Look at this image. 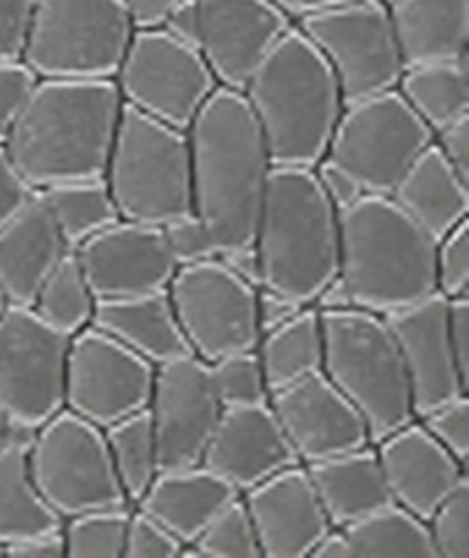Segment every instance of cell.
<instances>
[{"instance_id":"25","label":"cell","mask_w":469,"mask_h":558,"mask_svg":"<svg viewBox=\"0 0 469 558\" xmlns=\"http://www.w3.org/2000/svg\"><path fill=\"white\" fill-rule=\"evenodd\" d=\"M238 495L226 478L214 474L205 464H195V468L160 470L132 507L163 523L185 547Z\"/></svg>"},{"instance_id":"33","label":"cell","mask_w":469,"mask_h":558,"mask_svg":"<svg viewBox=\"0 0 469 558\" xmlns=\"http://www.w3.org/2000/svg\"><path fill=\"white\" fill-rule=\"evenodd\" d=\"M40 193L71 252L120 221V211L104 179L57 183Z\"/></svg>"},{"instance_id":"17","label":"cell","mask_w":469,"mask_h":558,"mask_svg":"<svg viewBox=\"0 0 469 558\" xmlns=\"http://www.w3.org/2000/svg\"><path fill=\"white\" fill-rule=\"evenodd\" d=\"M200 48L218 87L242 92L275 45L296 26L268 0H197Z\"/></svg>"},{"instance_id":"15","label":"cell","mask_w":469,"mask_h":558,"mask_svg":"<svg viewBox=\"0 0 469 558\" xmlns=\"http://www.w3.org/2000/svg\"><path fill=\"white\" fill-rule=\"evenodd\" d=\"M155 366L99 329L71 338L64 409L101 429L148 407Z\"/></svg>"},{"instance_id":"44","label":"cell","mask_w":469,"mask_h":558,"mask_svg":"<svg viewBox=\"0 0 469 558\" xmlns=\"http://www.w3.org/2000/svg\"><path fill=\"white\" fill-rule=\"evenodd\" d=\"M183 545L163 523L132 507L122 558H179Z\"/></svg>"},{"instance_id":"53","label":"cell","mask_w":469,"mask_h":558,"mask_svg":"<svg viewBox=\"0 0 469 558\" xmlns=\"http://www.w3.org/2000/svg\"><path fill=\"white\" fill-rule=\"evenodd\" d=\"M3 556L8 558H67V545L64 535L59 531L31 535L26 539L14 542L3 549Z\"/></svg>"},{"instance_id":"55","label":"cell","mask_w":469,"mask_h":558,"mask_svg":"<svg viewBox=\"0 0 469 558\" xmlns=\"http://www.w3.org/2000/svg\"><path fill=\"white\" fill-rule=\"evenodd\" d=\"M181 0H124L134 28H158L167 12Z\"/></svg>"},{"instance_id":"52","label":"cell","mask_w":469,"mask_h":558,"mask_svg":"<svg viewBox=\"0 0 469 558\" xmlns=\"http://www.w3.org/2000/svg\"><path fill=\"white\" fill-rule=\"evenodd\" d=\"M158 28H163L169 38H175V40L188 45V48L197 50L200 48V31H202L197 0H181L179 5H175L167 12V17L163 20V24Z\"/></svg>"},{"instance_id":"28","label":"cell","mask_w":469,"mask_h":558,"mask_svg":"<svg viewBox=\"0 0 469 558\" xmlns=\"http://www.w3.org/2000/svg\"><path fill=\"white\" fill-rule=\"evenodd\" d=\"M385 5L404 69L469 57V0H389Z\"/></svg>"},{"instance_id":"11","label":"cell","mask_w":469,"mask_h":558,"mask_svg":"<svg viewBox=\"0 0 469 558\" xmlns=\"http://www.w3.org/2000/svg\"><path fill=\"white\" fill-rule=\"evenodd\" d=\"M122 106L185 132L218 89L205 59L163 28H136L113 77Z\"/></svg>"},{"instance_id":"43","label":"cell","mask_w":469,"mask_h":558,"mask_svg":"<svg viewBox=\"0 0 469 558\" xmlns=\"http://www.w3.org/2000/svg\"><path fill=\"white\" fill-rule=\"evenodd\" d=\"M416 421L453 458L460 460L462 464L469 462V395L448 399L444 404L418 415Z\"/></svg>"},{"instance_id":"34","label":"cell","mask_w":469,"mask_h":558,"mask_svg":"<svg viewBox=\"0 0 469 558\" xmlns=\"http://www.w3.org/2000/svg\"><path fill=\"white\" fill-rule=\"evenodd\" d=\"M354 558H436L425 519L395 502L350 523Z\"/></svg>"},{"instance_id":"45","label":"cell","mask_w":469,"mask_h":558,"mask_svg":"<svg viewBox=\"0 0 469 558\" xmlns=\"http://www.w3.org/2000/svg\"><path fill=\"white\" fill-rule=\"evenodd\" d=\"M38 77L31 73L22 61H12V64H0V146L17 120L26 97L31 95Z\"/></svg>"},{"instance_id":"39","label":"cell","mask_w":469,"mask_h":558,"mask_svg":"<svg viewBox=\"0 0 469 558\" xmlns=\"http://www.w3.org/2000/svg\"><path fill=\"white\" fill-rule=\"evenodd\" d=\"M209 380L224 409L256 407L270 399L256 350L226 354L209 362Z\"/></svg>"},{"instance_id":"3","label":"cell","mask_w":469,"mask_h":558,"mask_svg":"<svg viewBox=\"0 0 469 558\" xmlns=\"http://www.w3.org/2000/svg\"><path fill=\"white\" fill-rule=\"evenodd\" d=\"M275 167H315L346 108L322 54L293 26L240 92Z\"/></svg>"},{"instance_id":"5","label":"cell","mask_w":469,"mask_h":558,"mask_svg":"<svg viewBox=\"0 0 469 558\" xmlns=\"http://www.w3.org/2000/svg\"><path fill=\"white\" fill-rule=\"evenodd\" d=\"M254 246L261 287L312 305L338 275L340 223L315 172L305 167H273L258 214Z\"/></svg>"},{"instance_id":"16","label":"cell","mask_w":469,"mask_h":558,"mask_svg":"<svg viewBox=\"0 0 469 558\" xmlns=\"http://www.w3.org/2000/svg\"><path fill=\"white\" fill-rule=\"evenodd\" d=\"M146 411L160 470H181L202 464L224 407L212 387L207 364L191 354L155 366Z\"/></svg>"},{"instance_id":"32","label":"cell","mask_w":469,"mask_h":558,"mask_svg":"<svg viewBox=\"0 0 469 558\" xmlns=\"http://www.w3.org/2000/svg\"><path fill=\"white\" fill-rule=\"evenodd\" d=\"M256 354L270 395L303 378L322 374L324 333L317 310L305 305L279 329L263 333Z\"/></svg>"},{"instance_id":"59","label":"cell","mask_w":469,"mask_h":558,"mask_svg":"<svg viewBox=\"0 0 469 558\" xmlns=\"http://www.w3.org/2000/svg\"><path fill=\"white\" fill-rule=\"evenodd\" d=\"M17 429H20V427L12 425V423L8 421V417H5V413L0 411V446H3Z\"/></svg>"},{"instance_id":"26","label":"cell","mask_w":469,"mask_h":558,"mask_svg":"<svg viewBox=\"0 0 469 558\" xmlns=\"http://www.w3.org/2000/svg\"><path fill=\"white\" fill-rule=\"evenodd\" d=\"M92 327L111 336L153 366L193 354L185 343L167 289L130 299L97 301Z\"/></svg>"},{"instance_id":"48","label":"cell","mask_w":469,"mask_h":558,"mask_svg":"<svg viewBox=\"0 0 469 558\" xmlns=\"http://www.w3.org/2000/svg\"><path fill=\"white\" fill-rule=\"evenodd\" d=\"M34 193L36 191L31 189L26 179L17 172V167L8 158L3 146H0V228L28 203V197Z\"/></svg>"},{"instance_id":"57","label":"cell","mask_w":469,"mask_h":558,"mask_svg":"<svg viewBox=\"0 0 469 558\" xmlns=\"http://www.w3.org/2000/svg\"><path fill=\"white\" fill-rule=\"evenodd\" d=\"M312 307H315L317 313H338V310L354 307L352 299H350V291H348L346 282L340 279V275H336L332 282H326L322 287L315 301H312Z\"/></svg>"},{"instance_id":"7","label":"cell","mask_w":469,"mask_h":558,"mask_svg":"<svg viewBox=\"0 0 469 558\" xmlns=\"http://www.w3.org/2000/svg\"><path fill=\"white\" fill-rule=\"evenodd\" d=\"M134 31L124 0H36L22 64L38 81H113Z\"/></svg>"},{"instance_id":"50","label":"cell","mask_w":469,"mask_h":558,"mask_svg":"<svg viewBox=\"0 0 469 558\" xmlns=\"http://www.w3.org/2000/svg\"><path fill=\"white\" fill-rule=\"evenodd\" d=\"M432 144L460 177L469 179V116L436 132L432 136Z\"/></svg>"},{"instance_id":"12","label":"cell","mask_w":469,"mask_h":558,"mask_svg":"<svg viewBox=\"0 0 469 558\" xmlns=\"http://www.w3.org/2000/svg\"><path fill=\"white\" fill-rule=\"evenodd\" d=\"M432 144V132L397 89L346 104L326 148L369 195H389L401 174Z\"/></svg>"},{"instance_id":"56","label":"cell","mask_w":469,"mask_h":558,"mask_svg":"<svg viewBox=\"0 0 469 558\" xmlns=\"http://www.w3.org/2000/svg\"><path fill=\"white\" fill-rule=\"evenodd\" d=\"M310 558H354V547L346 529H328L317 545L312 547Z\"/></svg>"},{"instance_id":"30","label":"cell","mask_w":469,"mask_h":558,"mask_svg":"<svg viewBox=\"0 0 469 558\" xmlns=\"http://www.w3.org/2000/svg\"><path fill=\"white\" fill-rule=\"evenodd\" d=\"M34 432L20 427L0 446V549L64 525V519L45 502L28 468Z\"/></svg>"},{"instance_id":"1","label":"cell","mask_w":469,"mask_h":558,"mask_svg":"<svg viewBox=\"0 0 469 558\" xmlns=\"http://www.w3.org/2000/svg\"><path fill=\"white\" fill-rule=\"evenodd\" d=\"M122 108L113 81H36L3 150L34 191L104 179Z\"/></svg>"},{"instance_id":"2","label":"cell","mask_w":469,"mask_h":558,"mask_svg":"<svg viewBox=\"0 0 469 558\" xmlns=\"http://www.w3.org/2000/svg\"><path fill=\"white\" fill-rule=\"evenodd\" d=\"M185 138L193 211L212 230L218 252L254 244L275 165L244 97L218 87L185 130Z\"/></svg>"},{"instance_id":"21","label":"cell","mask_w":469,"mask_h":558,"mask_svg":"<svg viewBox=\"0 0 469 558\" xmlns=\"http://www.w3.org/2000/svg\"><path fill=\"white\" fill-rule=\"evenodd\" d=\"M202 464L240 495L277 472L301 464L270 404L224 409Z\"/></svg>"},{"instance_id":"47","label":"cell","mask_w":469,"mask_h":558,"mask_svg":"<svg viewBox=\"0 0 469 558\" xmlns=\"http://www.w3.org/2000/svg\"><path fill=\"white\" fill-rule=\"evenodd\" d=\"M312 172H315V179L320 183L324 197L328 199V205H332L338 214L350 209L354 203H359V199L366 195L362 183H359L346 167L338 165L332 158H326V155L315 167H312Z\"/></svg>"},{"instance_id":"20","label":"cell","mask_w":469,"mask_h":558,"mask_svg":"<svg viewBox=\"0 0 469 558\" xmlns=\"http://www.w3.org/2000/svg\"><path fill=\"white\" fill-rule=\"evenodd\" d=\"M411 387L416 417L469 395L448 343V301L440 293L385 315Z\"/></svg>"},{"instance_id":"61","label":"cell","mask_w":469,"mask_h":558,"mask_svg":"<svg viewBox=\"0 0 469 558\" xmlns=\"http://www.w3.org/2000/svg\"><path fill=\"white\" fill-rule=\"evenodd\" d=\"M0 556H3V549H0Z\"/></svg>"},{"instance_id":"46","label":"cell","mask_w":469,"mask_h":558,"mask_svg":"<svg viewBox=\"0 0 469 558\" xmlns=\"http://www.w3.org/2000/svg\"><path fill=\"white\" fill-rule=\"evenodd\" d=\"M36 0H0V64L22 61Z\"/></svg>"},{"instance_id":"49","label":"cell","mask_w":469,"mask_h":558,"mask_svg":"<svg viewBox=\"0 0 469 558\" xmlns=\"http://www.w3.org/2000/svg\"><path fill=\"white\" fill-rule=\"evenodd\" d=\"M305 305L293 301L285 293L258 287L256 291V322H258V333H268L273 329H279L281 324H287L296 315L301 313Z\"/></svg>"},{"instance_id":"13","label":"cell","mask_w":469,"mask_h":558,"mask_svg":"<svg viewBox=\"0 0 469 558\" xmlns=\"http://www.w3.org/2000/svg\"><path fill=\"white\" fill-rule=\"evenodd\" d=\"M71 338L26 305L0 317V411L17 427L38 429L64 411Z\"/></svg>"},{"instance_id":"51","label":"cell","mask_w":469,"mask_h":558,"mask_svg":"<svg viewBox=\"0 0 469 558\" xmlns=\"http://www.w3.org/2000/svg\"><path fill=\"white\" fill-rule=\"evenodd\" d=\"M448 343L460 376L469 383V296L448 301Z\"/></svg>"},{"instance_id":"38","label":"cell","mask_w":469,"mask_h":558,"mask_svg":"<svg viewBox=\"0 0 469 558\" xmlns=\"http://www.w3.org/2000/svg\"><path fill=\"white\" fill-rule=\"evenodd\" d=\"M179 558H261L256 529L242 495L218 511Z\"/></svg>"},{"instance_id":"9","label":"cell","mask_w":469,"mask_h":558,"mask_svg":"<svg viewBox=\"0 0 469 558\" xmlns=\"http://www.w3.org/2000/svg\"><path fill=\"white\" fill-rule=\"evenodd\" d=\"M28 468L45 502L61 519L130 505L118 482L104 429L67 409L34 432Z\"/></svg>"},{"instance_id":"31","label":"cell","mask_w":469,"mask_h":558,"mask_svg":"<svg viewBox=\"0 0 469 558\" xmlns=\"http://www.w3.org/2000/svg\"><path fill=\"white\" fill-rule=\"evenodd\" d=\"M397 92L434 136L469 116V57L406 66Z\"/></svg>"},{"instance_id":"62","label":"cell","mask_w":469,"mask_h":558,"mask_svg":"<svg viewBox=\"0 0 469 558\" xmlns=\"http://www.w3.org/2000/svg\"><path fill=\"white\" fill-rule=\"evenodd\" d=\"M383 3H389V0H383Z\"/></svg>"},{"instance_id":"54","label":"cell","mask_w":469,"mask_h":558,"mask_svg":"<svg viewBox=\"0 0 469 558\" xmlns=\"http://www.w3.org/2000/svg\"><path fill=\"white\" fill-rule=\"evenodd\" d=\"M216 258L221 260L232 275H238L242 282L252 284L256 289L261 287V260H258V252L254 244L234 246V250L218 252Z\"/></svg>"},{"instance_id":"18","label":"cell","mask_w":469,"mask_h":558,"mask_svg":"<svg viewBox=\"0 0 469 558\" xmlns=\"http://www.w3.org/2000/svg\"><path fill=\"white\" fill-rule=\"evenodd\" d=\"M97 301L165 291L177 275L160 226L120 219L73 250Z\"/></svg>"},{"instance_id":"22","label":"cell","mask_w":469,"mask_h":558,"mask_svg":"<svg viewBox=\"0 0 469 558\" xmlns=\"http://www.w3.org/2000/svg\"><path fill=\"white\" fill-rule=\"evenodd\" d=\"M256 529L261 558H310L332 529L305 464H293L242 493Z\"/></svg>"},{"instance_id":"42","label":"cell","mask_w":469,"mask_h":558,"mask_svg":"<svg viewBox=\"0 0 469 558\" xmlns=\"http://www.w3.org/2000/svg\"><path fill=\"white\" fill-rule=\"evenodd\" d=\"M160 230H163L167 252L171 260H175L177 268L205 263L209 258H216L218 254L212 230L195 211L177 216V219L163 223Z\"/></svg>"},{"instance_id":"10","label":"cell","mask_w":469,"mask_h":558,"mask_svg":"<svg viewBox=\"0 0 469 558\" xmlns=\"http://www.w3.org/2000/svg\"><path fill=\"white\" fill-rule=\"evenodd\" d=\"M354 104L397 89L404 61L383 0H348L296 22Z\"/></svg>"},{"instance_id":"29","label":"cell","mask_w":469,"mask_h":558,"mask_svg":"<svg viewBox=\"0 0 469 558\" xmlns=\"http://www.w3.org/2000/svg\"><path fill=\"white\" fill-rule=\"evenodd\" d=\"M324 514L334 529H348L393 502L373 444L305 464Z\"/></svg>"},{"instance_id":"24","label":"cell","mask_w":469,"mask_h":558,"mask_svg":"<svg viewBox=\"0 0 469 558\" xmlns=\"http://www.w3.org/2000/svg\"><path fill=\"white\" fill-rule=\"evenodd\" d=\"M71 250L40 191L0 228V289L10 305L31 307L45 277Z\"/></svg>"},{"instance_id":"36","label":"cell","mask_w":469,"mask_h":558,"mask_svg":"<svg viewBox=\"0 0 469 558\" xmlns=\"http://www.w3.org/2000/svg\"><path fill=\"white\" fill-rule=\"evenodd\" d=\"M104 437L124 498L134 505L146 493L155 474L160 472L158 446H155L148 411L144 409L122 417V421L104 429Z\"/></svg>"},{"instance_id":"4","label":"cell","mask_w":469,"mask_h":558,"mask_svg":"<svg viewBox=\"0 0 469 558\" xmlns=\"http://www.w3.org/2000/svg\"><path fill=\"white\" fill-rule=\"evenodd\" d=\"M338 223V275L354 307L385 317L436 293L434 240L393 197L366 193Z\"/></svg>"},{"instance_id":"40","label":"cell","mask_w":469,"mask_h":558,"mask_svg":"<svg viewBox=\"0 0 469 558\" xmlns=\"http://www.w3.org/2000/svg\"><path fill=\"white\" fill-rule=\"evenodd\" d=\"M425 523L436 558H469V476L432 509Z\"/></svg>"},{"instance_id":"6","label":"cell","mask_w":469,"mask_h":558,"mask_svg":"<svg viewBox=\"0 0 469 558\" xmlns=\"http://www.w3.org/2000/svg\"><path fill=\"white\" fill-rule=\"evenodd\" d=\"M322 374L362 413L371 444L411 423L413 401L401 354L385 317L348 307L320 313Z\"/></svg>"},{"instance_id":"35","label":"cell","mask_w":469,"mask_h":558,"mask_svg":"<svg viewBox=\"0 0 469 558\" xmlns=\"http://www.w3.org/2000/svg\"><path fill=\"white\" fill-rule=\"evenodd\" d=\"M94 307H97V296L73 252L61 258L55 270L45 277L31 303V310L43 322L69 338L92 327Z\"/></svg>"},{"instance_id":"37","label":"cell","mask_w":469,"mask_h":558,"mask_svg":"<svg viewBox=\"0 0 469 558\" xmlns=\"http://www.w3.org/2000/svg\"><path fill=\"white\" fill-rule=\"evenodd\" d=\"M132 507L94 509L64 519L67 558H122Z\"/></svg>"},{"instance_id":"23","label":"cell","mask_w":469,"mask_h":558,"mask_svg":"<svg viewBox=\"0 0 469 558\" xmlns=\"http://www.w3.org/2000/svg\"><path fill=\"white\" fill-rule=\"evenodd\" d=\"M393 502L425 519L469 476L467 464L436 444L416 417L373 444Z\"/></svg>"},{"instance_id":"19","label":"cell","mask_w":469,"mask_h":558,"mask_svg":"<svg viewBox=\"0 0 469 558\" xmlns=\"http://www.w3.org/2000/svg\"><path fill=\"white\" fill-rule=\"evenodd\" d=\"M268 404L301 464L320 462L369 446V427L324 374L270 395Z\"/></svg>"},{"instance_id":"60","label":"cell","mask_w":469,"mask_h":558,"mask_svg":"<svg viewBox=\"0 0 469 558\" xmlns=\"http://www.w3.org/2000/svg\"><path fill=\"white\" fill-rule=\"evenodd\" d=\"M8 299H5V293H3V289H0V317H3V313L8 310Z\"/></svg>"},{"instance_id":"58","label":"cell","mask_w":469,"mask_h":558,"mask_svg":"<svg viewBox=\"0 0 469 558\" xmlns=\"http://www.w3.org/2000/svg\"><path fill=\"white\" fill-rule=\"evenodd\" d=\"M277 10H281L287 17L296 24L301 22L303 17H310V14L328 10L340 3H348V0H268Z\"/></svg>"},{"instance_id":"14","label":"cell","mask_w":469,"mask_h":558,"mask_svg":"<svg viewBox=\"0 0 469 558\" xmlns=\"http://www.w3.org/2000/svg\"><path fill=\"white\" fill-rule=\"evenodd\" d=\"M256 291L218 258L177 268L167 293L193 356L209 364L226 354L256 350Z\"/></svg>"},{"instance_id":"27","label":"cell","mask_w":469,"mask_h":558,"mask_svg":"<svg viewBox=\"0 0 469 558\" xmlns=\"http://www.w3.org/2000/svg\"><path fill=\"white\" fill-rule=\"evenodd\" d=\"M393 203L436 242L469 221V179L430 144L395 183Z\"/></svg>"},{"instance_id":"8","label":"cell","mask_w":469,"mask_h":558,"mask_svg":"<svg viewBox=\"0 0 469 558\" xmlns=\"http://www.w3.org/2000/svg\"><path fill=\"white\" fill-rule=\"evenodd\" d=\"M104 181L124 221L163 226L193 211L185 132L122 108Z\"/></svg>"},{"instance_id":"41","label":"cell","mask_w":469,"mask_h":558,"mask_svg":"<svg viewBox=\"0 0 469 558\" xmlns=\"http://www.w3.org/2000/svg\"><path fill=\"white\" fill-rule=\"evenodd\" d=\"M434 284L446 301L469 296V221L434 242Z\"/></svg>"}]
</instances>
